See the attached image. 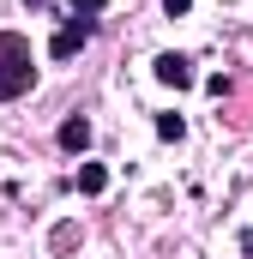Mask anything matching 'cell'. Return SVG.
Wrapping results in <instances>:
<instances>
[{"label":"cell","mask_w":253,"mask_h":259,"mask_svg":"<svg viewBox=\"0 0 253 259\" xmlns=\"http://www.w3.org/2000/svg\"><path fill=\"white\" fill-rule=\"evenodd\" d=\"M36 84V49L24 30H0V103H18Z\"/></svg>","instance_id":"6da1fadb"},{"label":"cell","mask_w":253,"mask_h":259,"mask_svg":"<svg viewBox=\"0 0 253 259\" xmlns=\"http://www.w3.org/2000/svg\"><path fill=\"white\" fill-rule=\"evenodd\" d=\"M91 36H97V18H66L61 30H55V42H49V61H72Z\"/></svg>","instance_id":"7a4b0ae2"},{"label":"cell","mask_w":253,"mask_h":259,"mask_svg":"<svg viewBox=\"0 0 253 259\" xmlns=\"http://www.w3.org/2000/svg\"><path fill=\"white\" fill-rule=\"evenodd\" d=\"M151 72H157V84H169V91H193V84H199L193 61H187V55H175V49H169V55H157Z\"/></svg>","instance_id":"3957f363"},{"label":"cell","mask_w":253,"mask_h":259,"mask_svg":"<svg viewBox=\"0 0 253 259\" xmlns=\"http://www.w3.org/2000/svg\"><path fill=\"white\" fill-rule=\"evenodd\" d=\"M55 139H61V151H72V157H78V151H91V139H97V133H91V121H85V115H66Z\"/></svg>","instance_id":"277c9868"},{"label":"cell","mask_w":253,"mask_h":259,"mask_svg":"<svg viewBox=\"0 0 253 259\" xmlns=\"http://www.w3.org/2000/svg\"><path fill=\"white\" fill-rule=\"evenodd\" d=\"M72 187H78L85 199H97L103 187H109V169H103V163H78V175H72Z\"/></svg>","instance_id":"5b68a950"},{"label":"cell","mask_w":253,"mask_h":259,"mask_svg":"<svg viewBox=\"0 0 253 259\" xmlns=\"http://www.w3.org/2000/svg\"><path fill=\"white\" fill-rule=\"evenodd\" d=\"M157 139L181 145V139H187V121H181V115H157Z\"/></svg>","instance_id":"8992f818"},{"label":"cell","mask_w":253,"mask_h":259,"mask_svg":"<svg viewBox=\"0 0 253 259\" xmlns=\"http://www.w3.org/2000/svg\"><path fill=\"white\" fill-rule=\"evenodd\" d=\"M72 241H78V229H72V223H61V229H55V235H49V247H55V253H66V247H72Z\"/></svg>","instance_id":"52a82bcc"},{"label":"cell","mask_w":253,"mask_h":259,"mask_svg":"<svg viewBox=\"0 0 253 259\" xmlns=\"http://www.w3.org/2000/svg\"><path fill=\"white\" fill-rule=\"evenodd\" d=\"M66 6H72V18H97V12H103L109 0H66Z\"/></svg>","instance_id":"ba28073f"},{"label":"cell","mask_w":253,"mask_h":259,"mask_svg":"<svg viewBox=\"0 0 253 259\" xmlns=\"http://www.w3.org/2000/svg\"><path fill=\"white\" fill-rule=\"evenodd\" d=\"M187 6H193V0H163V12H169V18H181Z\"/></svg>","instance_id":"9c48e42d"}]
</instances>
